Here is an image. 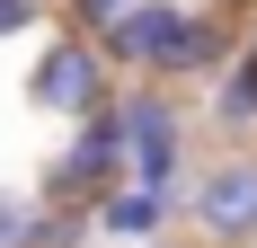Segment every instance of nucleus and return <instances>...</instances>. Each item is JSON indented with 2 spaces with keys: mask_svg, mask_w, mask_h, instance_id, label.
I'll return each instance as SVG.
<instances>
[{
  "mask_svg": "<svg viewBox=\"0 0 257 248\" xmlns=\"http://www.w3.org/2000/svg\"><path fill=\"white\" fill-rule=\"evenodd\" d=\"M133 169V142H124V106H98V115L80 124L71 142L45 160V177H36V195L45 204H98L115 177Z\"/></svg>",
  "mask_w": 257,
  "mask_h": 248,
  "instance_id": "obj_1",
  "label": "nucleus"
},
{
  "mask_svg": "<svg viewBox=\"0 0 257 248\" xmlns=\"http://www.w3.org/2000/svg\"><path fill=\"white\" fill-rule=\"evenodd\" d=\"M27 106H45V115H62V124H89L98 106H115V89H106V45L98 36H53V45L36 53V71H27Z\"/></svg>",
  "mask_w": 257,
  "mask_h": 248,
  "instance_id": "obj_2",
  "label": "nucleus"
},
{
  "mask_svg": "<svg viewBox=\"0 0 257 248\" xmlns=\"http://www.w3.org/2000/svg\"><path fill=\"white\" fill-rule=\"evenodd\" d=\"M115 106H124L133 177L178 195V177H186V115H178V98H169V89H133V98H115Z\"/></svg>",
  "mask_w": 257,
  "mask_h": 248,
  "instance_id": "obj_3",
  "label": "nucleus"
},
{
  "mask_svg": "<svg viewBox=\"0 0 257 248\" xmlns=\"http://www.w3.org/2000/svg\"><path fill=\"white\" fill-rule=\"evenodd\" d=\"M195 230L213 248H248L257 239V160H222V169L195 177V195H186Z\"/></svg>",
  "mask_w": 257,
  "mask_h": 248,
  "instance_id": "obj_4",
  "label": "nucleus"
},
{
  "mask_svg": "<svg viewBox=\"0 0 257 248\" xmlns=\"http://www.w3.org/2000/svg\"><path fill=\"white\" fill-rule=\"evenodd\" d=\"M186 18H195L186 0H133L124 18L98 36V45H106V62H115V71H169V62H178Z\"/></svg>",
  "mask_w": 257,
  "mask_h": 248,
  "instance_id": "obj_5",
  "label": "nucleus"
},
{
  "mask_svg": "<svg viewBox=\"0 0 257 248\" xmlns=\"http://www.w3.org/2000/svg\"><path fill=\"white\" fill-rule=\"evenodd\" d=\"M169 222V186H142V177H115V186H106L98 195V239H151V230Z\"/></svg>",
  "mask_w": 257,
  "mask_h": 248,
  "instance_id": "obj_6",
  "label": "nucleus"
},
{
  "mask_svg": "<svg viewBox=\"0 0 257 248\" xmlns=\"http://www.w3.org/2000/svg\"><path fill=\"white\" fill-rule=\"evenodd\" d=\"M213 115L231 124V133H239V124H257V45H239V62L213 80Z\"/></svg>",
  "mask_w": 257,
  "mask_h": 248,
  "instance_id": "obj_7",
  "label": "nucleus"
},
{
  "mask_svg": "<svg viewBox=\"0 0 257 248\" xmlns=\"http://www.w3.org/2000/svg\"><path fill=\"white\" fill-rule=\"evenodd\" d=\"M98 230V204H36V230H27V248H80Z\"/></svg>",
  "mask_w": 257,
  "mask_h": 248,
  "instance_id": "obj_8",
  "label": "nucleus"
},
{
  "mask_svg": "<svg viewBox=\"0 0 257 248\" xmlns=\"http://www.w3.org/2000/svg\"><path fill=\"white\" fill-rule=\"evenodd\" d=\"M36 204H45V195H0V248H27V230H36Z\"/></svg>",
  "mask_w": 257,
  "mask_h": 248,
  "instance_id": "obj_9",
  "label": "nucleus"
},
{
  "mask_svg": "<svg viewBox=\"0 0 257 248\" xmlns=\"http://www.w3.org/2000/svg\"><path fill=\"white\" fill-rule=\"evenodd\" d=\"M124 9H133V0H71V18L89 27V36H106V27L124 18Z\"/></svg>",
  "mask_w": 257,
  "mask_h": 248,
  "instance_id": "obj_10",
  "label": "nucleus"
},
{
  "mask_svg": "<svg viewBox=\"0 0 257 248\" xmlns=\"http://www.w3.org/2000/svg\"><path fill=\"white\" fill-rule=\"evenodd\" d=\"M36 18H45V0H0V36H27Z\"/></svg>",
  "mask_w": 257,
  "mask_h": 248,
  "instance_id": "obj_11",
  "label": "nucleus"
}]
</instances>
